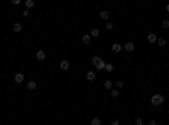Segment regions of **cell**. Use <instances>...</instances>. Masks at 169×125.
Returning a JSON list of instances; mask_svg holds the SVG:
<instances>
[{"instance_id": "cell-12", "label": "cell", "mask_w": 169, "mask_h": 125, "mask_svg": "<svg viewBox=\"0 0 169 125\" xmlns=\"http://www.w3.org/2000/svg\"><path fill=\"white\" fill-rule=\"evenodd\" d=\"M36 88H37V83H36V81H32V80H31V81H29V83H27V90L34 91V90H36Z\"/></svg>"}, {"instance_id": "cell-16", "label": "cell", "mask_w": 169, "mask_h": 125, "mask_svg": "<svg viewBox=\"0 0 169 125\" xmlns=\"http://www.w3.org/2000/svg\"><path fill=\"white\" fill-rule=\"evenodd\" d=\"M91 125H101V118H98V117H93V118H91Z\"/></svg>"}, {"instance_id": "cell-28", "label": "cell", "mask_w": 169, "mask_h": 125, "mask_svg": "<svg viewBox=\"0 0 169 125\" xmlns=\"http://www.w3.org/2000/svg\"><path fill=\"white\" fill-rule=\"evenodd\" d=\"M118 123H120V122H118L117 118H115V120H112V125H118Z\"/></svg>"}, {"instance_id": "cell-27", "label": "cell", "mask_w": 169, "mask_h": 125, "mask_svg": "<svg viewBox=\"0 0 169 125\" xmlns=\"http://www.w3.org/2000/svg\"><path fill=\"white\" fill-rule=\"evenodd\" d=\"M20 2H22V0H12V4H14V5H20Z\"/></svg>"}, {"instance_id": "cell-17", "label": "cell", "mask_w": 169, "mask_h": 125, "mask_svg": "<svg viewBox=\"0 0 169 125\" xmlns=\"http://www.w3.org/2000/svg\"><path fill=\"white\" fill-rule=\"evenodd\" d=\"M34 5H36V4H34V0H25V9H29V10H31Z\"/></svg>"}, {"instance_id": "cell-3", "label": "cell", "mask_w": 169, "mask_h": 125, "mask_svg": "<svg viewBox=\"0 0 169 125\" xmlns=\"http://www.w3.org/2000/svg\"><path fill=\"white\" fill-rule=\"evenodd\" d=\"M22 24L20 22H15L14 24V25H12V30H14V32H15V34H20V32H22Z\"/></svg>"}, {"instance_id": "cell-13", "label": "cell", "mask_w": 169, "mask_h": 125, "mask_svg": "<svg viewBox=\"0 0 169 125\" xmlns=\"http://www.w3.org/2000/svg\"><path fill=\"white\" fill-rule=\"evenodd\" d=\"M59 66H61V69H64V71H66V69H69V61L63 59V61L59 62Z\"/></svg>"}, {"instance_id": "cell-6", "label": "cell", "mask_w": 169, "mask_h": 125, "mask_svg": "<svg viewBox=\"0 0 169 125\" xmlns=\"http://www.w3.org/2000/svg\"><path fill=\"white\" fill-rule=\"evenodd\" d=\"M90 41H91V36H90V34H84V36H81V42H83L84 46H88V44H90Z\"/></svg>"}, {"instance_id": "cell-18", "label": "cell", "mask_w": 169, "mask_h": 125, "mask_svg": "<svg viewBox=\"0 0 169 125\" xmlns=\"http://www.w3.org/2000/svg\"><path fill=\"white\" fill-rule=\"evenodd\" d=\"M110 95H112V98H118L120 91H118V90H113V88H112V90H110Z\"/></svg>"}, {"instance_id": "cell-14", "label": "cell", "mask_w": 169, "mask_h": 125, "mask_svg": "<svg viewBox=\"0 0 169 125\" xmlns=\"http://www.w3.org/2000/svg\"><path fill=\"white\" fill-rule=\"evenodd\" d=\"M90 36H91V37H100V29L93 27V29H91V32H90Z\"/></svg>"}, {"instance_id": "cell-15", "label": "cell", "mask_w": 169, "mask_h": 125, "mask_svg": "<svg viewBox=\"0 0 169 125\" xmlns=\"http://www.w3.org/2000/svg\"><path fill=\"white\" fill-rule=\"evenodd\" d=\"M157 44H159V46H161V47H164V46L167 44V41L164 39V37H157Z\"/></svg>"}, {"instance_id": "cell-1", "label": "cell", "mask_w": 169, "mask_h": 125, "mask_svg": "<svg viewBox=\"0 0 169 125\" xmlns=\"http://www.w3.org/2000/svg\"><path fill=\"white\" fill-rule=\"evenodd\" d=\"M91 64H93V66H95L96 69H105V64H107V62L103 61L101 57H98V56H93V57H91Z\"/></svg>"}, {"instance_id": "cell-8", "label": "cell", "mask_w": 169, "mask_h": 125, "mask_svg": "<svg viewBox=\"0 0 169 125\" xmlns=\"http://www.w3.org/2000/svg\"><path fill=\"white\" fill-rule=\"evenodd\" d=\"M112 51H113V52H117V54H118L120 51H124V47H122V46L118 44V42H115V44H112Z\"/></svg>"}, {"instance_id": "cell-20", "label": "cell", "mask_w": 169, "mask_h": 125, "mask_svg": "<svg viewBox=\"0 0 169 125\" xmlns=\"http://www.w3.org/2000/svg\"><path fill=\"white\" fill-rule=\"evenodd\" d=\"M161 25H162V29H169V19H164Z\"/></svg>"}, {"instance_id": "cell-29", "label": "cell", "mask_w": 169, "mask_h": 125, "mask_svg": "<svg viewBox=\"0 0 169 125\" xmlns=\"http://www.w3.org/2000/svg\"><path fill=\"white\" fill-rule=\"evenodd\" d=\"M166 12H169V4H167V5H166Z\"/></svg>"}, {"instance_id": "cell-22", "label": "cell", "mask_w": 169, "mask_h": 125, "mask_svg": "<svg viewBox=\"0 0 169 125\" xmlns=\"http://www.w3.org/2000/svg\"><path fill=\"white\" fill-rule=\"evenodd\" d=\"M22 15H24V17H29V15H31V10H29V9H24Z\"/></svg>"}, {"instance_id": "cell-10", "label": "cell", "mask_w": 169, "mask_h": 125, "mask_svg": "<svg viewBox=\"0 0 169 125\" xmlns=\"http://www.w3.org/2000/svg\"><path fill=\"white\" fill-rule=\"evenodd\" d=\"M124 49H125V51H127V52H132V51H134V49H135L134 42H127V44L124 46Z\"/></svg>"}, {"instance_id": "cell-9", "label": "cell", "mask_w": 169, "mask_h": 125, "mask_svg": "<svg viewBox=\"0 0 169 125\" xmlns=\"http://www.w3.org/2000/svg\"><path fill=\"white\" fill-rule=\"evenodd\" d=\"M24 78H25V76H24L22 73H15V76H14V81H15V83H22Z\"/></svg>"}, {"instance_id": "cell-4", "label": "cell", "mask_w": 169, "mask_h": 125, "mask_svg": "<svg viewBox=\"0 0 169 125\" xmlns=\"http://www.w3.org/2000/svg\"><path fill=\"white\" fill-rule=\"evenodd\" d=\"M36 59H37V61H44L46 59V52L42 51V49H39V51L36 52Z\"/></svg>"}, {"instance_id": "cell-5", "label": "cell", "mask_w": 169, "mask_h": 125, "mask_svg": "<svg viewBox=\"0 0 169 125\" xmlns=\"http://www.w3.org/2000/svg\"><path fill=\"white\" fill-rule=\"evenodd\" d=\"M147 42H151V44H154V42H157V34H154V32H151V34L147 36Z\"/></svg>"}, {"instance_id": "cell-24", "label": "cell", "mask_w": 169, "mask_h": 125, "mask_svg": "<svg viewBox=\"0 0 169 125\" xmlns=\"http://www.w3.org/2000/svg\"><path fill=\"white\" fill-rule=\"evenodd\" d=\"M115 86H117V88H122V86H124V81H122V80H118L117 83H115Z\"/></svg>"}, {"instance_id": "cell-30", "label": "cell", "mask_w": 169, "mask_h": 125, "mask_svg": "<svg viewBox=\"0 0 169 125\" xmlns=\"http://www.w3.org/2000/svg\"><path fill=\"white\" fill-rule=\"evenodd\" d=\"M167 117H169V112H167Z\"/></svg>"}, {"instance_id": "cell-19", "label": "cell", "mask_w": 169, "mask_h": 125, "mask_svg": "<svg viewBox=\"0 0 169 125\" xmlns=\"http://www.w3.org/2000/svg\"><path fill=\"white\" fill-rule=\"evenodd\" d=\"M105 71H108V73H112L113 71V64L112 62H107V64H105Z\"/></svg>"}, {"instance_id": "cell-23", "label": "cell", "mask_w": 169, "mask_h": 125, "mask_svg": "<svg viewBox=\"0 0 169 125\" xmlns=\"http://www.w3.org/2000/svg\"><path fill=\"white\" fill-rule=\"evenodd\" d=\"M105 27H107L108 30H112V29H113V22H107V24H105Z\"/></svg>"}, {"instance_id": "cell-2", "label": "cell", "mask_w": 169, "mask_h": 125, "mask_svg": "<svg viewBox=\"0 0 169 125\" xmlns=\"http://www.w3.org/2000/svg\"><path fill=\"white\" fill-rule=\"evenodd\" d=\"M164 95H161V93H156V95H152V98H151V103L152 105H156V107H159V105H162L164 103Z\"/></svg>"}, {"instance_id": "cell-26", "label": "cell", "mask_w": 169, "mask_h": 125, "mask_svg": "<svg viewBox=\"0 0 169 125\" xmlns=\"http://www.w3.org/2000/svg\"><path fill=\"white\" fill-rule=\"evenodd\" d=\"M147 125H157V122H156V120L152 118V120H149V123H147Z\"/></svg>"}, {"instance_id": "cell-11", "label": "cell", "mask_w": 169, "mask_h": 125, "mask_svg": "<svg viewBox=\"0 0 169 125\" xmlns=\"http://www.w3.org/2000/svg\"><path fill=\"white\" fill-rule=\"evenodd\" d=\"M95 78H96L95 71H88V73H86V80L88 81H95Z\"/></svg>"}, {"instance_id": "cell-25", "label": "cell", "mask_w": 169, "mask_h": 125, "mask_svg": "<svg viewBox=\"0 0 169 125\" xmlns=\"http://www.w3.org/2000/svg\"><path fill=\"white\" fill-rule=\"evenodd\" d=\"M135 125H144V120L142 118H135Z\"/></svg>"}, {"instance_id": "cell-21", "label": "cell", "mask_w": 169, "mask_h": 125, "mask_svg": "<svg viewBox=\"0 0 169 125\" xmlns=\"http://www.w3.org/2000/svg\"><path fill=\"white\" fill-rule=\"evenodd\" d=\"M103 86H105L107 90H112V81H110V80H107L105 83H103Z\"/></svg>"}, {"instance_id": "cell-7", "label": "cell", "mask_w": 169, "mask_h": 125, "mask_svg": "<svg viewBox=\"0 0 169 125\" xmlns=\"http://www.w3.org/2000/svg\"><path fill=\"white\" fill-rule=\"evenodd\" d=\"M100 19L101 20H108V19H110V12L108 10H101L100 12Z\"/></svg>"}]
</instances>
